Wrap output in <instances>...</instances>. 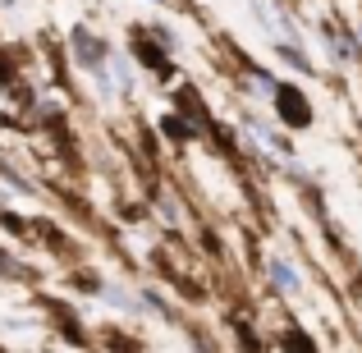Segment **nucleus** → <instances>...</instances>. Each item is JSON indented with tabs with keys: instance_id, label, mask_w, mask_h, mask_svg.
Instances as JSON below:
<instances>
[{
	"instance_id": "f03ea898",
	"label": "nucleus",
	"mask_w": 362,
	"mask_h": 353,
	"mask_svg": "<svg viewBox=\"0 0 362 353\" xmlns=\"http://www.w3.org/2000/svg\"><path fill=\"white\" fill-rule=\"evenodd\" d=\"M129 55H133V64H138V69H147L156 83H170V79H175V55L160 51V46L151 42L142 28H133V37H129Z\"/></svg>"
},
{
	"instance_id": "ddd939ff",
	"label": "nucleus",
	"mask_w": 362,
	"mask_h": 353,
	"mask_svg": "<svg viewBox=\"0 0 362 353\" xmlns=\"http://www.w3.org/2000/svg\"><path fill=\"white\" fill-rule=\"evenodd\" d=\"M142 33H147L151 42L160 46V51H170V55H179V46H184V42H179V37H175V28H170V23H147V28H142Z\"/></svg>"
},
{
	"instance_id": "6e6552de",
	"label": "nucleus",
	"mask_w": 362,
	"mask_h": 353,
	"mask_svg": "<svg viewBox=\"0 0 362 353\" xmlns=\"http://www.w3.org/2000/svg\"><path fill=\"white\" fill-rule=\"evenodd\" d=\"M138 303H142V312H151V317L175 321V308H170V299L156 289V284H138Z\"/></svg>"
},
{
	"instance_id": "39448f33",
	"label": "nucleus",
	"mask_w": 362,
	"mask_h": 353,
	"mask_svg": "<svg viewBox=\"0 0 362 353\" xmlns=\"http://www.w3.org/2000/svg\"><path fill=\"white\" fill-rule=\"evenodd\" d=\"M97 299L106 303V308L124 312V317H142V303H138V289H133V284H119V280H101Z\"/></svg>"
},
{
	"instance_id": "4468645a",
	"label": "nucleus",
	"mask_w": 362,
	"mask_h": 353,
	"mask_svg": "<svg viewBox=\"0 0 362 353\" xmlns=\"http://www.w3.org/2000/svg\"><path fill=\"white\" fill-rule=\"evenodd\" d=\"M275 55H280L289 69H298V74H317V69H312V60H308V55H303L293 42H275Z\"/></svg>"
},
{
	"instance_id": "7ed1b4c3",
	"label": "nucleus",
	"mask_w": 362,
	"mask_h": 353,
	"mask_svg": "<svg viewBox=\"0 0 362 353\" xmlns=\"http://www.w3.org/2000/svg\"><path fill=\"white\" fill-rule=\"evenodd\" d=\"M275 115H280L284 124H289V129H308L312 124V110H308V97H303L298 88H293V83H280V88H275Z\"/></svg>"
},
{
	"instance_id": "2eb2a0df",
	"label": "nucleus",
	"mask_w": 362,
	"mask_h": 353,
	"mask_svg": "<svg viewBox=\"0 0 362 353\" xmlns=\"http://www.w3.org/2000/svg\"><path fill=\"white\" fill-rule=\"evenodd\" d=\"M151 5H160V9H175V0H151Z\"/></svg>"
},
{
	"instance_id": "20e7f679",
	"label": "nucleus",
	"mask_w": 362,
	"mask_h": 353,
	"mask_svg": "<svg viewBox=\"0 0 362 353\" xmlns=\"http://www.w3.org/2000/svg\"><path fill=\"white\" fill-rule=\"evenodd\" d=\"M106 74H110V83H115V101H124V106H129V101L138 97V64H133V55L115 46V55H110Z\"/></svg>"
},
{
	"instance_id": "f8f14e48",
	"label": "nucleus",
	"mask_w": 362,
	"mask_h": 353,
	"mask_svg": "<svg viewBox=\"0 0 362 353\" xmlns=\"http://www.w3.org/2000/svg\"><path fill=\"white\" fill-rule=\"evenodd\" d=\"M0 280H9V284L33 280V266H28V262H18L14 253H5V248H0Z\"/></svg>"
},
{
	"instance_id": "423d86ee",
	"label": "nucleus",
	"mask_w": 362,
	"mask_h": 353,
	"mask_svg": "<svg viewBox=\"0 0 362 353\" xmlns=\"http://www.w3.org/2000/svg\"><path fill=\"white\" fill-rule=\"evenodd\" d=\"M160 138L179 147V142H202L206 129H202V124H193L188 115H179V110H165V115H160Z\"/></svg>"
},
{
	"instance_id": "9d476101",
	"label": "nucleus",
	"mask_w": 362,
	"mask_h": 353,
	"mask_svg": "<svg viewBox=\"0 0 362 353\" xmlns=\"http://www.w3.org/2000/svg\"><path fill=\"white\" fill-rule=\"evenodd\" d=\"M321 42H326V46H330V55H335V60H339V64H349V60H354V51H358V46H354V42H349V37H344V33H339V28H321Z\"/></svg>"
},
{
	"instance_id": "0eeeda50",
	"label": "nucleus",
	"mask_w": 362,
	"mask_h": 353,
	"mask_svg": "<svg viewBox=\"0 0 362 353\" xmlns=\"http://www.w3.org/2000/svg\"><path fill=\"white\" fill-rule=\"evenodd\" d=\"M266 275H271V284L280 294H298L303 289V275L293 271V262L284 253H271V257H266Z\"/></svg>"
},
{
	"instance_id": "f257e3e1",
	"label": "nucleus",
	"mask_w": 362,
	"mask_h": 353,
	"mask_svg": "<svg viewBox=\"0 0 362 353\" xmlns=\"http://www.w3.org/2000/svg\"><path fill=\"white\" fill-rule=\"evenodd\" d=\"M110 55H115V42H110V37H101L97 28H88V23H74L69 28V60H74V69H78L83 79L106 74Z\"/></svg>"
},
{
	"instance_id": "1a4fd4ad",
	"label": "nucleus",
	"mask_w": 362,
	"mask_h": 353,
	"mask_svg": "<svg viewBox=\"0 0 362 353\" xmlns=\"http://www.w3.org/2000/svg\"><path fill=\"white\" fill-rule=\"evenodd\" d=\"M243 79L257 97H275V88H280V79H275L271 69H262V64H243Z\"/></svg>"
},
{
	"instance_id": "dca6fc26",
	"label": "nucleus",
	"mask_w": 362,
	"mask_h": 353,
	"mask_svg": "<svg viewBox=\"0 0 362 353\" xmlns=\"http://www.w3.org/2000/svg\"><path fill=\"white\" fill-rule=\"evenodd\" d=\"M358 46H362V23H358Z\"/></svg>"
},
{
	"instance_id": "9b49d317",
	"label": "nucleus",
	"mask_w": 362,
	"mask_h": 353,
	"mask_svg": "<svg viewBox=\"0 0 362 353\" xmlns=\"http://www.w3.org/2000/svg\"><path fill=\"white\" fill-rule=\"evenodd\" d=\"M0 179H5V184L14 188L18 197H37V184H28V175H23V170H18V166H9L5 156H0Z\"/></svg>"
},
{
	"instance_id": "f3484780",
	"label": "nucleus",
	"mask_w": 362,
	"mask_h": 353,
	"mask_svg": "<svg viewBox=\"0 0 362 353\" xmlns=\"http://www.w3.org/2000/svg\"><path fill=\"white\" fill-rule=\"evenodd\" d=\"M97 5H101V0H97Z\"/></svg>"
}]
</instances>
